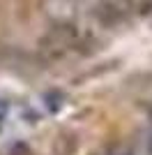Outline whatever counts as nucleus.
<instances>
[{
    "label": "nucleus",
    "mask_w": 152,
    "mask_h": 155,
    "mask_svg": "<svg viewBox=\"0 0 152 155\" xmlns=\"http://www.w3.org/2000/svg\"><path fill=\"white\" fill-rule=\"evenodd\" d=\"M78 44V30L76 26L69 23H60V26H53L46 37L42 39V53L46 58H62Z\"/></svg>",
    "instance_id": "obj_1"
},
{
    "label": "nucleus",
    "mask_w": 152,
    "mask_h": 155,
    "mask_svg": "<svg viewBox=\"0 0 152 155\" xmlns=\"http://www.w3.org/2000/svg\"><path fill=\"white\" fill-rule=\"evenodd\" d=\"M125 9H131L136 14H150L152 12V0H118Z\"/></svg>",
    "instance_id": "obj_2"
},
{
    "label": "nucleus",
    "mask_w": 152,
    "mask_h": 155,
    "mask_svg": "<svg viewBox=\"0 0 152 155\" xmlns=\"http://www.w3.org/2000/svg\"><path fill=\"white\" fill-rule=\"evenodd\" d=\"M104 155H134L131 146H127V143H113L111 148H106Z\"/></svg>",
    "instance_id": "obj_3"
},
{
    "label": "nucleus",
    "mask_w": 152,
    "mask_h": 155,
    "mask_svg": "<svg viewBox=\"0 0 152 155\" xmlns=\"http://www.w3.org/2000/svg\"><path fill=\"white\" fill-rule=\"evenodd\" d=\"M147 150H150V155H152V132H150V139H147Z\"/></svg>",
    "instance_id": "obj_4"
}]
</instances>
